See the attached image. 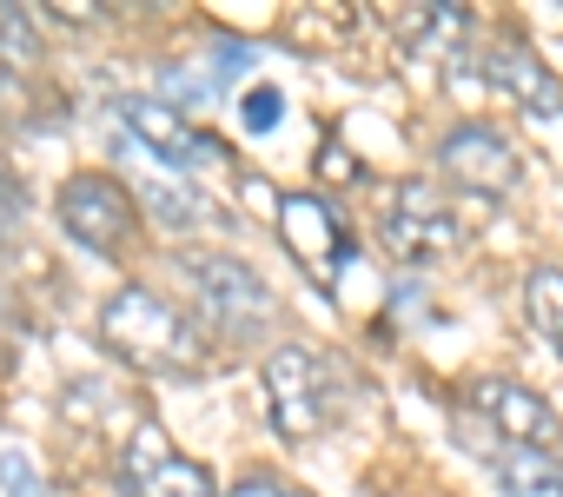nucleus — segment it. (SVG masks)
Here are the masks:
<instances>
[{
  "label": "nucleus",
  "instance_id": "1",
  "mask_svg": "<svg viewBox=\"0 0 563 497\" xmlns=\"http://www.w3.org/2000/svg\"><path fill=\"white\" fill-rule=\"evenodd\" d=\"M100 339H107L113 358H126V365H140V372H173V378H186V372L206 365L199 325H192L179 306H166L159 292H146V286H120V292L107 299Z\"/></svg>",
  "mask_w": 563,
  "mask_h": 497
},
{
  "label": "nucleus",
  "instance_id": "2",
  "mask_svg": "<svg viewBox=\"0 0 563 497\" xmlns=\"http://www.w3.org/2000/svg\"><path fill=\"white\" fill-rule=\"evenodd\" d=\"M179 273H186V286H192L199 319H206L212 332H225V339H252V332L272 325V312H278L272 286H265L245 259H232V253H179Z\"/></svg>",
  "mask_w": 563,
  "mask_h": 497
},
{
  "label": "nucleus",
  "instance_id": "3",
  "mask_svg": "<svg viewBox=\"0 0 563 497\" xmlns=\"http://www.w3.org/2000/svg\"><path fill=\"white\" fill-rule=\"evenodd\" d=\"M265 405H272V424L278 438H319L339 411V378H332V358L312 352V345H278L265 358Z\"/></svg>",
  "mask_w": 563,
  "mask_h": 497
},
{
  "label": "nucleus",
  "instance_id": "4",
  "mask_svg": "<svg viewBox=\"0 0 563 497\" xmlns=\"http://www.w3.org/2000/svg\"><path fill=\"white\" fill-rule=\"evenodd\" d=\"M54 219L74 245H87V253H120V245L133 239L140 225V199L113 179V173H74L54 199Z\"/></svg>",
  "mask_w": 563,
  "mask_h": 497
},
{
  "label": "nucleus",
  "instance_id": "5",
  "mask_svg": "<svg viewBox=\"0 0 563 497\" xmlns=\"http://www.w3.org/2000/svg\"><path fill=\"white\" fill-rule=\"evenodd\" d=\"M378 232H385V245H391V259H451L457 245H464V219L438 199V186H424V179H405L398 192H391V206L378 212Z\"/></svg>",
  "mask_w": 563,
  "mask_h": 497
},
{
  "label": "nucleus",
  "instance_id": "6",
  "mask_svg": "<svg viewBox=\"0 0 563 497\" xmlns=\"http://www.w3.org/2000/svg\"><path fill=\"white\" fill-rule=\"evenodd\" d=\"M278 239H286V253L312 273V286H325L332 292V279L345 273V259H352V232H345V219L319 199V192H286L278 199Z\"/></svg>",
  "mask_w": 563,
  "mask_h": 497
},
{
  "label": "nucleus",
  "instance_id": "7",
  "mask_svg": "<svg viewBox=\"0 0 563 497\" xmlns=\"http://www.w3.org/2000/svg\"><path fill=\"white\" fill-rule=\"evenodd\" d=\"M464 405L484 418V431H497L510 451H556L563 444V424H556V411L537 398V391H523L517 378H471V391H464Z\"/></svg>",
  "mask_w": 563,
  "mask_h": 497
},
{
  "label": "nucleus",
  "instance_id": "8",
  "mask_svg": "<svg viewBox=\"0 0 563 497\" xmlns=\"http://www.w3.org/2000/svg\"><path fill=\"white\" fill-rule=\"evenodd\" d=\"M120 484H126V497H219V484L206 477V464H192L159 424H140L126 438Z\"/></svg>",
  "mask_w": 563,
  "mask_h": 497
},
{
  "label": "nucleus",
  "instance_id": "9",
  "mask_svg": "<svg viewBox=\"0 0 563 497\" xmlns=\"http://www.w3.org/2000/svg\"><path fill=\"white\" fill-rule=\"evenodd\" d=\"M438 166H444V179H457L464 192H484V199H504L523 173L510 140L490 133V126H451L444 146H438Z\"/></svg>",
  "mask_w": 563,
  "mask_h": 497
},
{
  "label": "nucleus",
  "instance_id": "10",
  "mask_svg": "<svg viewBox=\"0 0 563 497\" xmlns=\"http://www.w3.org/2000/svg\"><path fill=\"white\" fill-rule=\"evenodd\" d=\"M120 120H126V133H133L159 166H173V173H199L206 159H219V146H212L179 107H166V100H120Z\"/></svg>",
  "mask_w": 563,
  "mask_h": 497
},
{
  "label": "nucleus",
  "instance_id": "11",
  "mask_svg": "<svg viewBox=\"0 0 563 497\" xmlns=\"http://www.w3.org/2000/svg\"><path fill=\"white\" fill-rule=\"evenodd\" d=\"M484 80H490L504 100H517L523 113L563 120V80H556L530 47H490V54H484Z\"/></svg>",
  "mask_w": 563,
  "mask_h": 497
},
{
  "label": "nucleus",
  "instance_id": "12",
  "mask_svg": "<svg viewBox=\"0 0 563 497\" xmlns=\"http://www.w3.org/2000/svg\"><path fill=\"white\" fill-rule=\"evenodd\" d=\"M398 34H405V47L411 54H438V47H457L464 34H471V14L464 8H411L405 21H398Z\"/></svg>",
  "mask_w": 563,
  "mask_h": 497
},
{
  "label": "nucleus",
  "instance_id": "13",
  "mask_svg": "<svg viewBox=\"0 0 563 497\" xmlns=\"http://www.w3.org/2000/svg\"><path fill=\"white\" fill-rule=\"evenodd\" d=\"M523 312L550 352H563V266H537L523 286Z\"/></svg>",
  "mask_w": 563,
  "mask_h": 497
},
{
  "label": "nucleus",
  "instance_id": "14",
  "mask_svg": "<svg viewBox=\"0 0 563 497\" xmlns=\"http://www.w3.org/2000/svg\"><path fill=\"white\" fill-rule=\"evenodd\" d=\"M497 477H504V497H563V464H550L543 451H504Z\"/></svg>",
  "mask_w": 563,
  "mask_h": 497
},
{
  "label": "nucleus",
  "instance_id": "15",
  "mask_svg": "<svg viewBox=\"0 0 563 497\" xmlns=\"http://www.w3.org/2000/svg\"><path fill=\"white\" fill-rule=\"evenodd\" d=\"M0 60L8 67H34L41 60V34L27 21V8H8V0H0Z\"/></svg>",
  "mask_w": 563,
  "mask_h": 497
},
{
  "label": "nucleus",
  "instance_id": "16",
  "mask_svg": "<svg viewBox=\"0 0 563 497\" xmlns=\"http://www.w3.org/2000/svg\"><path fill=\"white\" fill-rule=\"evenodd\" d=\"M278 113H286V93H278V87H252V93L239 100L245 133H272V126H278Z\"/></svg>",
  "mask_w": 563,
  "mask_h": 497
},
{
  "label": "nucleus",
  "instance_id": "17",
  "mask_svg": "<svg viewBox=\"0 0 563 497\" xmlns=\"http://www.w3.org/2000/svg\"><path fill=\"white\" fill-rule=\"evenodd\" d=\"M0 484H8V497H47L27 451H0Z\"/></svg>",
  "mask_w": 563,
  "mask_h": 497
},
{
  "label": "nucleus",
  "instance_id": "18",
  "mask_svg": "<svg viewBox=\"0 0 563 497\" xmlns=\"http://www.w3.org/2000/svg\"><path fill=\"white\" fill-rule=\"evenodd\" d=\"M21 212H27V199H21V186H14V173L0 166V239H14V225H21Z\"/></svg>",
  "mask_w": 563,
  "mask_h": 497
},
{
  "label": "nucleus",
  "instance_id": "19",
  "mask_svg": "<svg viewBox=\"0 0 563 497\" xmlns=\"http://www.w3.org/2000/svg\"><path fill=\"white\" fill-rule=\"evenodd\" d=\"M166 93H186L192 107H206V100H212V80H199V74H186V67H166Z\"/></svg>",
  "mask_w": 563,
  "mask_h": 497
},
{
  "label": "nucleus",
  "instance_id": "20",
  "mask_svg": "<svg viewBox=\"0 0 563 497\" xmlns=\"http://www.w3.org/2000/svg\"><path fill=\"white\" fill-rule=\"evenodd\" d=\"M232 497H286V484H278L272 471H245V477L232 484Z\"/></svg>",
  "mask_w": 563,
  "mask_h": 497
},
{
  "label": "nucleus",
  "instance_id": "21",
  "mask_svg": "<svg viewBox=\"0 0 563 497\" xmlns=\"http://www.w3.org/2000/svg\"><path fill=\"white\" fill-rule=\"evenodd\" d=\"M325 179H352V166H345V153H339V146H325Z\"/></svg>",
  "mask_w": 563,
  "mask_h": 497
}]
</instances>
